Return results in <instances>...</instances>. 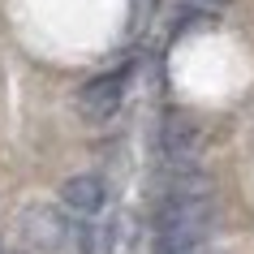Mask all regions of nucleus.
I'll list each match as a JSON object with an SVG mask.
<instances>
[{
	"label": "nucleus",
	"instance_id": "20e7f679",
	"mask_svg": "<svg viewBox=\"0 0 254 254\" xmlns=\"http://www.w3.org/2000/svg\"><path fill=\"white\" fill-rule=\"evenodd\" d=\"M129 78H134V69H129V65L108 69V73H99V78H91V82L78 91V112H82L86 121L112 117V112L121 108V99H125V91H129Z\"/></svg>",
	"mask_w": 254,
	"mask_h": 254
},
{
	"label": "nucleus",
	"instance_id": "f257e3e1",
	"mask_svg": "<svg viewBox=\"0 0 254 254\" xmlns=\"http://www.w3.org/2000/svg\"><path fill=\"white\" fill-rule=\"evenodd\" d=\"M215 224L211 194H181V198H160L155 207V254H190L202 250Z\"/></svg>",
	"mask_w": 254,
	"mask_h": 254
},
{
	"label": "nucleus",
	"instance_id": "39448f33",
	"mask_svg": "<svg viewBox=\"0 0 254 254\" xmlns=\"http://www.w3.org/2000/svg\"><path fill=\"white\" fill-rule=\"evenodd\" d=\"M61 198H65L69 211L95 215V211H104V202H108V186H104V177H95V173H73L61 186Z\"/></svg>",
	"mask_w": 254,
	"mask_h": 254
},
{
	"label": "nucleus",
	"instance_id": "7ed1b4c3",
	"mask_svg": "<svg viewBox=\"0 0 254 254\" xmlns=\"http://www.w3.org/2000/svg\"><path fill=\"white\" fill-rule=\"evenodd\" d=\"M155 147H160V160L168 168H186L194 164V155L202 151V129L198 121H190L186 112H168L155 129Z\"/></svg>",
	"mask_w": 254,
	"mask_h": 254
},
{
	"label": "nucleus",
	"instance_id": "0eeeda50",
	"mask_svg": "<svg viewBox=\"0 0 254 254\" xmlns=\"http://www.w3.org/2000/svg\"><path fill=\"white\" fill-rule=\"evenodd\" d=\"M190 4H202V9H224L228 0H190Z\"/></svg>",
	"mask_w": 254,
	"mask_h": 254
},
{
	"label": "nucleus",
	"instance_id": "6e6552de",
	"mask_svg": "<svg viewBox=\"0 0 254 254\" xmlns=\"http://www.w3.org/2000/svg\"><path fill=\"white\" fill-rule=\"evenodd\" d=\"M0 254H4V241H0Z\"/></svg>",
	"mask_w": 254,
	"mask_h": 254
},
{
	"label": "nucleus",
	"instance_id": "1a4fd4ad",
	"mask_svg": "<svg viewBox=\"0 0 254 254\" xmlns=\"http://www.w3.org/2000/svg\"><path fill=\"white\" fill-rule=\"evenodd\" d=\"M190 254H202V250H190Z\"/></svg>",
	"mask_w": 254,
	"mask_h": 254
},
{
	"label": "nucleus",
	"instance_id": "423d86ee",
	"mask_svg": "<svg viewBox=\"0 0 254 254\" xmlns=\"http://www.w3.org/2000/svg\"><path fill=\"white\" fill-rule=\"evenodd\" d=\"M134 233H138L134 220H129L125 211H117V215L104 224V241H99V250H104V254H129V246H134Z\"/></svg>",
	"mask_w": 254,
	"mask_h": 254
},
{
	"label": "nucleus",
	"instance_id": "f03ea898",
	"mask_svg": "<svg viewBox=\"0 0 254 254\" xmlns=\"http://www.w3.org/2000/svg\"><path fill=\"white\" fill-rule=\"evenodd\" d=\"M17 233L30 246V254H61L69 246V237H73V224L52 202H30L26 211L17 215Z\"/></svg>",
	"mask_w": 254,
	"mask_h": 254
}]
</instances>
